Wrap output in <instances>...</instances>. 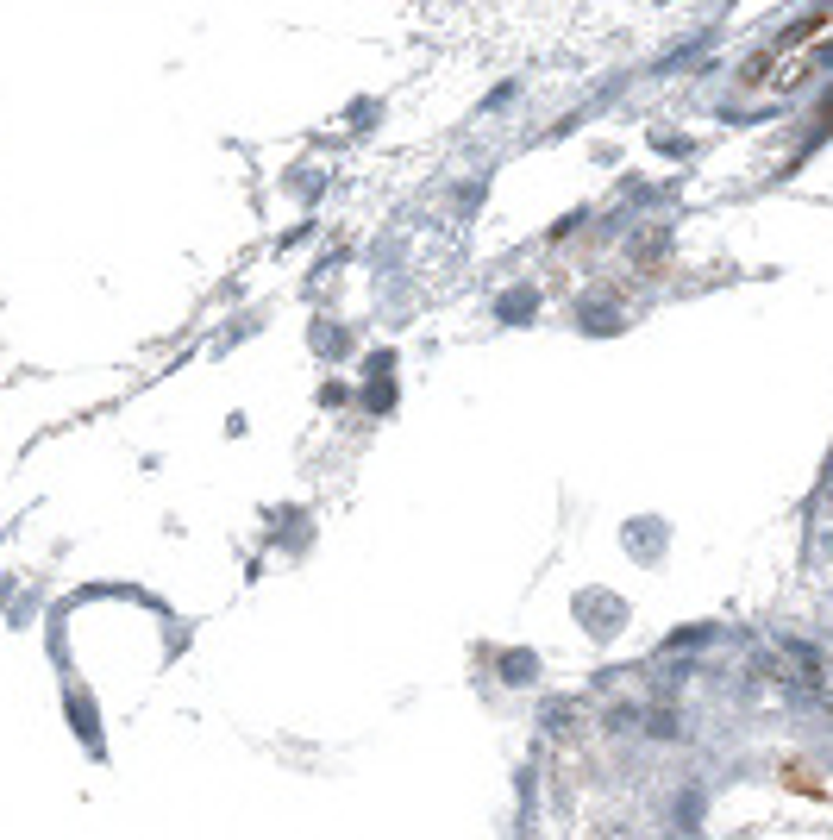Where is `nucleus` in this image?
<instances>
[{
	"instance_id": "1",
	"label": "nucleus",
	"mask_w": 833,
	"mask_h": 840,
	"mask_svg": "<svg viewBox=\"0 0 833 840\" xmlns=\"http://www.w3.org/2000/svg\"><path fill=\"white\" fill-rule=\"evenodd\" d=\"M777 671H783V678H790L802 696H821V659H815L802 640H783V646H777Z\"/></svg>"
}]
</instances>
